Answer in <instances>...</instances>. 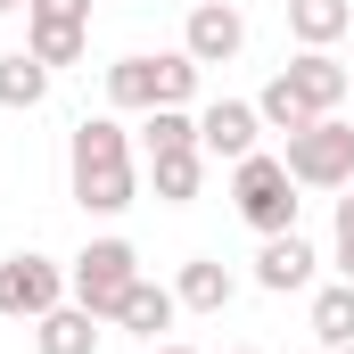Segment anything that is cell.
<instances>
[{
	"instance_id": "cell-1",
	"label": "cell",
	"mask_w": 354,
	"mask_h": 354,
	"mask_svg": "<svg viewBox=\"0 0 354 354\" xmlns=\"http://www.w3.org/2000/svg\"><path fill=\"white\" fill-rule=\"evenodd\" d=\"M66 198L83 214H124L140 198V165H132V140L115 115H83L66 132Z\"/></svg>"
},
{
	"instance_id": "cell-2",
	"label": "cell",
	"mask_w": 354,
	"mask_h": 354,
	"mask_svg": "<svg viewBox=\"0 0 354 354\" xmlns=\"http://www.w3.org/2000/svg\"><path fill=\"white\" fill-rule=\"evenodd\" d=\"M198 58L189 50H132L107 66V115H149V107H189L198 91Z\"/></svg>"
},
{
	"instance_id": "cell-3",
	"label": "cell",
	"mask_w": 354,
	"mask_h": 354,
	"mask_svg": "<svg viewBox=\"0 0 354 354\" xmlns=\"http://www.w3.org/2000/svg\"><path fill=\"white\" fill-rule=\"evenodd\" d=\"M231 206H239V223L256 231V239H272V231H297V174L280 165V157H239L231 165Z\"/></svg>"
},
{
	"instance_id": "cell-4",
	"label": "cell",
	"mask_w": 354,
	"mask_h": 354,
	"mask_svg": "<svg viewBox=\"0 0 354 354\" xmlns=\"http://www.w3.org/2000/svg\"><path fill=\"white\" fill-rule=\"evenodd\" d=\"M132 280H140V248H132V239H91L83 256L66 264V297H75L83 313H99V322H115V305H124Z\"/></svg>"
},
{
	"instance_id": "cell-5",
	"label": "cell",
	"mask_w": 354,
	"mask_h": 354,
	"mask_svg": "<svg viewBox=\"0 0 354 354\" xmlns=\"http://www.w3.org/2000/svg\"><path fill=\"white\" fill-rule=\"evenodd\" d=\"M280 165L297 174V189H354V124L322 115L313 132H288Z\"/></svg>"
},
{
	"instance_id": "cell-6",
	"label": "cell",
	"mask_w": 354,
	"mask_h": 354,
	"mask_svg": "<svg viewBox=\"0 0 354 354\" xmlns=\"http://www.w3.org/2000/svg\"><path fill=\"white\" fill-rule=\"evenodd\" d=\"M50 305H66V264H50L41 248L0 256V322H41Z\"/></svg>"
},
{
	"instance_id": "cell-7",
	"label": "cell",
	"mask_w": 354,
	"mask_h": 354,
	"mask_svg": "<svg viewBox=\"0 0 354 354\" xmlns=\"http://www.w3.org/2000/svg\"><path fill=\"white\" fill-rule=\"evenodd\" d=\"M181 50H189L198 66H231V58L248 50V17H239L231 0H189V25H181Z\"/></svg>"
},
{
	"instance_id": "cell-8",
	"label": "cell",
	"mask_w": 354,
	"mask_h": 354,
	"mask_svg": "<svg viewBox=\"0 0 354 354\" xmlns=\"http://www.w3.org/2000/svg\"><path fill=\"white\" fill-rule=\"evenodd\" d=\"M256 132H264V115H256V99H206L198 107V149L206 157H256Z\"/></svg>"
},
{
	"instance_id": "cell-9",
	"label": "cell",
	"mask_w": 354,
	"mask_h": 354,
	"mask_svg": "<svg viewBox=\"0 0 354 354\" xmlns=\"http://www.w3.org/2000/svg\"><path fill=\"white\" fill-rule=\"evenodd\" d=\"M280 75H288V83H297L305 99H313V115H338V107L354 99V75H346V58H330V50H297V58H288Z\"/></svg>"
},
{
	"instance_id": "cell-10",
	"label": "cell",
	"mask_w": 354,
	"mask_h": 354,
	"mask_svg": "<svg viewBox=\"0 0 354 354\" xmlns=\"http://www.w3.org/2000/svg\"><path fill=\"white\" fill-rule=\"evenodd\" d=\"M313 264H322V256H313V239H305V231H272L264 248H256V288L288 297V288H305V280H313Z\"/></svg>"
},
{
	"instance_id": "cell-11",
	"label": "cell",
	"mask_w": 354,
	"mask_h": 354,
	"mask_svg": "<svg viewBox=\"0 0 354 354\" xmlns=\"http://www.w3.org/2000/svg\"><path fill=\"white\" fill-rule=\"evenodd\" d=\"M174 322H181V297L165 280H149V272H140V280L124 288V305H115V330H132V338H149V346H157V330H174Z\"/></svg>"
},
{
	"instance_id": "cell-12",
	"label": "cell",
	"mask_w": 354,
	"mask_h": 354,
	"mask_svg": "<svg viewBox=\"0 0 354 354\" xmlns=\"http://www.w3.org/2000/svg\"><path fill=\"white\" fill-rule=\"evenodd\" d=\"M33 354H99V313H83L75 297L50 305V313L33 322Z\"/></svg>"
},
{
	"instance_id": "cell-13",
	"label": "cell",
	"mask_w": 354,
	"mask_h": 354,
	"mask_svg": "<svg viewBox=\"0 0 354 354\" xmlns=\"http://www.w3.org/2000/svg\"><path fill=\"white\" fill-rule=\"evenodd\" d=\"M174 297H181V313H223L239 297V280H231V264H214V256H189L174 272Z\"/></svg>"
},
{
	"instance_id": "cell-14",
	"label": "cell",
	"mask_w": 354,
	"mask_h": 354,
	"mask_svg": "<svg viewBox=\"0 0 354 354\" xmlns=\"http://www.w3.org/2000/svg\"><path fill=\"white\" fill-rule=\"evenodd\" d=\"M256 115H264V132H280V140H288V132H313V124H322V115H313V99L288 83V75H272V83L256 91Z\"/></svg>"
},
{
	"instance_id": "cell-15",
	"label": "cell",
	"mask_w": 354,
	"mask_h": 354,
	"mask_svg": "<svg viewBox=\"0 0 354 354\" xmlns=\"http://www.w3.org/2000/svg\"><path fill=\"white\" fill-rule=\"evenodd\" d=\"M346 25H354L346 0H288V33H297V50H330Z\"/></svg>"
},
{
	"instance_id": "cell-16",
	"label": "cell",
	"mask_w": 354,
	"mask_h": 354,
	"mask_svg": "<svg viewBox=\"0 0 354 354\" xmlns=\"http://www.w3.org/2000/svg\"><path fill=\"white\" fill-rule=\"evenodd\" d=\"M50 99V66L33 58V50H0V107H41Z\"/></svg>"
},
{
	"instance_id": "cell-17",
	"label": "cell",
	"mask_w": 354,
	"mask_h": 354,
	"mask_svg": "<svg viewBox=\"0 0 354 354\" xmlns=\"http://www.w3.org/2000/svg\"><path fill=\"white\" fill-rule=\"evenodd\" d=\"M25 50H33L50 75H58V66H83L91 58V25H33V17H25Z\"/></svg>"
},
{
	"instance_id": "cell-18",
	"label": "cell",
	"mask_w": 354,
	"mask_h": 354,
	"mask_svg": "<svg viewBox=\"0 0 354 354\" xmlns=\"http://www.w3.org/2000/svg\"><path fill=\"white\" fill-rule=\"evenodd\" d=\"M149 181H157V198H165V206H189V198H198V181H206V149L149 157Z\"/></svg>"
},
{
	"instance_id": "cell-19",
	"label": "cell",
	"mask_w": 354,
	"mask_h": 354,
	"mask_svg": "<svg viewBox=\"0 0 354 354\" xmlns=\"http://www.w3.org/2000/svg\"><path fill=\"white\" fill-rule=\"evenodd\" d=\"M313 338H322V346H346L354 338V280H330V288L313 297Z\"/></svg>"
},
{
	"instance_id": "cell-20",
	"label": "cell",
	"mask_w": 354,
	"mask_h": 354,
	"mask_svg": "<svg viewBox=\"0 0 354 354\" xmlns=\"http://www.w3.org/2000/svg\"><path fill=\"white\" fill-rule=\"evenodd\" d=\"M140 140H149V157H174V149H198V115H189V107H149Z\"/></svg>"
},
{
	"instance_id": "cell-21",
	"label": "cell",
	"mask_w": 354,
	"mask_h": 354,
	"mask_svg": "<svg viewBox=\"0 0 354 354\" xmlns=\"http://www.w3.org/2000/svg\"><path fill=\"white\" fill-rule=\"evenodd\" d=\"M33 25H91V0H25Z\"/></svg>"
},
{
	"instance_id": "cell-22",
	"label": "cell",
	"mask_w": 354,
	"mask_h": 354,
	"mask_svg": "<svg viewBox=\"0 0 354 354\" xmlns=\"http://www.w3.org/2000/svg\"><path fill=\"white\" fill-rule=\"evenodd\" d=\"M338 239H354V189L338 198Z\"/></svg>"
},
{
	"instance_id": "cell-23",
	"label": "cell",
	"mask_w": 354,
	"mask_h": 354,
	"mask_svg": "<svg viewBox=\"0 0 354 354\" xmlns=\"http://www.w3.org/2000/svg\"><path fill=\"white\" fill-rule=\"evenodd\" d=\"M338 280H354V239H338Z\"/></svg>"
},
{
	"instance_id": "cell-24",
	"label": "cell",
	"mask_w": 354,
	"mask_h": 354,
	"mask_svg": "<svg viewBox=\"0 0 354 354\" xmlns=\"http://www.w3.org/2000/svg\"><path fill=\"white\" fill-rule=\"evenodd\" d=\"M149 354H189V346H149Z\"/></svg>"
},
{
	"instance_id": "cell-25",
	"label": "cell",
	"mask_w": 354,
	"mask_h": 354,
	"mask_svg": "<svg viewBox=\"0 0 354 354\" xmlns=\"http://www.w3.org/2000/svg\"><path fill=\"white\" fill-rule=\"evenodd\" d=\"M8 8H25V0H0V17H8Z\"/></svg>"
},
{
	"instance_id": "cell-26",
	"label": "cell",
	"mask_w": 354,
	"mask_h": 354,
	"mask_svg": "<svg viewBox=\"0 0 354 354\" xmlns=\"http://www.w3.org/2000/svg\"><path fill=\"white\" fill-rule=\"evenodd\" d=\"M338 354H354V338H346V346H338Z\"/></svg>"
},
{
	"instance_id": "cell-27",
	"label": "cell",
	"mask_w": 354,
	"mask_h": 354,
	"mask_svg": "<svg viewBox=\"0 0 354 354\" xmlns=\"http://www.w3.org/2000/svg\"><path fill=\"white\" fill-rule=\"evenodd\" d=\"M239 354H256V346H239Z\"/></svg>"
},
{
	"instance_id": "cell-28",
	"label": "cell",
	"mask_w": 354,
	"mask_h": 354,
	"mask_svg": "<svg viewBox=\"0 0 354 354\" xmlns=\"http://www.w3.org/2000/svg\"><path fill=\"white\" fill-rule=\"evenodd\" d=\"M346 75H354V58H346Z\"/></svg>"
}]
</instances>
